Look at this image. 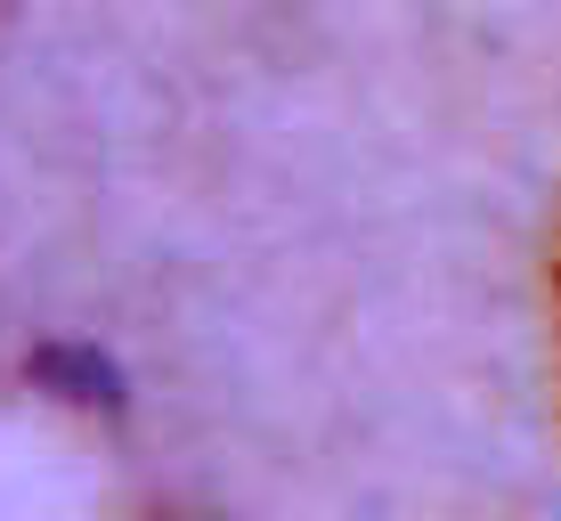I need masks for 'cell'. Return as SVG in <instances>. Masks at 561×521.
Here are the masks:
<instances>
[{
  "mask_svg": "<svg viewBox=\"0 0 561 521\" xmlns=\"http://www.w3.org/2000/svg\"><path fill=\"white\" fill-rule=\"evenodd\" d=\"M33 375L42 383H57V399H73V408H99V399H114V366L99 359V351H42L33 359Z\"/></svg>",
  "mask_w": 561,
  "mask_h": 521,
  "instance_id": "cell-1",
  "label": "cell"
},
{
  "mask_svg": "<svg viewBox=\"0 0 561 521\" xmlns=\"http://www.w3.org/2000/svg\"><path fill=\"white\" fill-rule=\"evenodd\" d=\"M553 302H561V245H553Z\"/></svg>",
  "mask_w": 561,
  "mask_h": 521,
  "instance_id": "cell-2",
  "label": "cell"
}]
</instances>
